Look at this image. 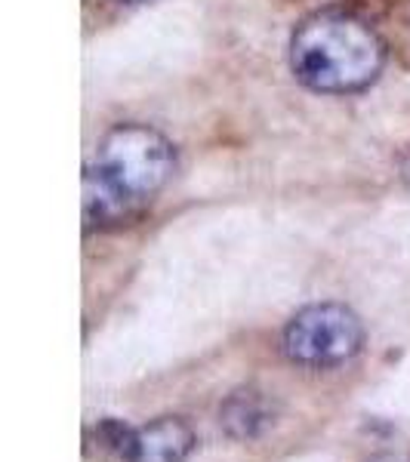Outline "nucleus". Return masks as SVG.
<instances>
[{
  "instance_id": "20e7f679",
  "label": "nucleus",
  "mask_w": 410,
  "mask_h": 462,
  "mask_svg": "<svg viewBox=\"0 0 410 462\" xmlns=\"http://www.w3.org/2000/svg\"><path fill=\"white\" fill-rule=\"evenodd\" d=\"M278 407L259 388H237L219 407V425L235 441H254L265 429L275 425Z\"/></svg>"
},
{
  "instance_id": "f03ea898",
  "label": "nucleus",
  "mask_w": 410,
  "mask_h": 462,
  "mask_svg": "<svg viewBox=\"0 0 410 462\" xmlns=\"http://www.w3.org/2000/svg\"><path fill=\"white\" fill-rule=\"evenodd\" d=\"M96 167L129 204L142 207L170 182L176 170V151L167 136L146 124H118L99 139Z\"/></svg>"
},
{
  "instance_id": "f257e3e1",
  "label": "nucleus",
  "mask_w": 410,
  "mask_h": 462,
  "mask_svg": "<svg viewBox=\"0 0 410 462\" xmlns=\"http://www.w3.org/2000/svg\"><path fill=\"white\" fill-rule=\"evenodd\" d=\"M386 47L370 22L345 10L302 19L290 40V68L315 93H358L379 77Z\"/></svg>"
},
{
  "instance_id": "7ed1b4c3",
  "label": "nucleus",
  "mask_w": 410,
  "mask_h": 462,
  "mask_svg": "<svg viewBox=\"0 0 410 462\" xmlns=\"http://www.w3.org/2000/svg\"><path fill=\"white\" fill-rule=\"evenodd\" d=\"M364 324L340 302L306 306L284 327V351L302 367H336L361 351Z\"/></svg>"
},
{
  "instance_id": "0eeeda50",
  "label": "nucleus",
  "mask_w": 410,
  "mask_h": 462,
  "mask_svg": "<svg viewBox=\"0 0 410 462\" xmlns=\"http://www.w3.org/2000/svg\"><path fill=\"white\" fill-rule=\"evenodd\" d=\"M96 435L108 450L118 453L120 459L129 462V453H133V441H136V429H127V425L118 422V420H105L96 429Z\"/></svg>"
},
{
  "instance_id": "1a4fd4ad",
  "label": "nucleus",
  "mask_w": 410,
  "mask_h": 462,
  "mask_svg": "<svg viewBox=\"0 0 410 462\" xmlns=\"http://www.w3.org/2000/svg\"><path fill=\"white\" fill-rule=\"evenodd\" d=\"M118 4H127V6H139V4H151V0H118Z\"/></svg>"
},
{
  "instance_id": "6e6552de",
  "label": "nucleus",
  "mask_w": 410,
  "mask_h": 462,
  "mask_svg": "<svg viewBox=\"0 0 410 462\" xmlns=\"http://www.w3.org/2000/svg\"><path fill=\"white\" fill-rule=\"evenodd\" d=\"M401 176H405V182L410 185V155L405 157V167H401Z\"/></svg>"
},
{
  "instance_id": "39448f33",
  "label": "nucleus",
  "mask_w": 410,
  "mask_h": 462,
  "mask_svg": "<svg viewBox=\"0 0 410 462\" xmlns=\"http://www.w3.org/2000/svg\"><path fill=\"white\" fill-rule=\"evenodd\" d=\"M194 450V431L189 422L176 420V416H164V420L136 429V441L129 462H185Z\"/></svg>"
},
{
  "instance_id": "423d86ee",
  "label": "nucleus",
  "mask_w": 410,
  "mask_h": 462,
  "mask_svg": "<svg viewBox=\"0 0 410 462\" xmlns=\"http://www.w3.org/2000/svg\"><path fill=\"white\" fill-rule=\"evenodd\" d=\"M136 210H139V207L129 204L102 173L93 167V164H86V170H84V222H86V228L114 226V222L127 219V216H133Z\"/></svg>"
}]
</instances>
